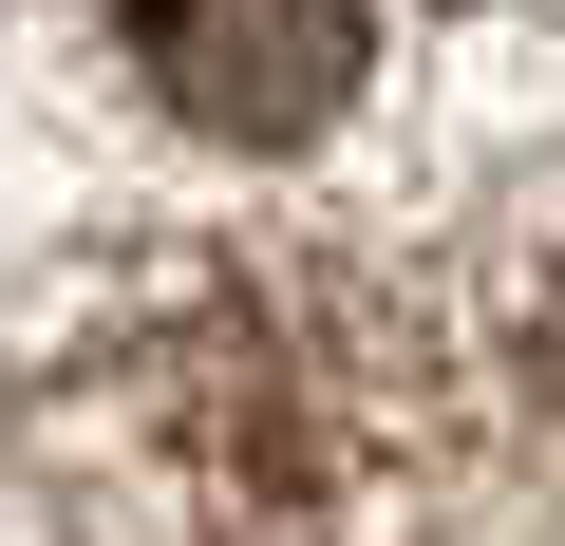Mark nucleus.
Returning <instances> with one entry per match:
<instances>
[{"label": "nucleus", "mask_w": 565, "mask_h": 546, "mask_svg": "<svg viewBox=\"0 0 565 546\" xmlns=\"http://www.w3.org/2000/svg\"><path fill=\"white\" fill-rule=\"evenodd\" d=\"M132 76L226 132V151H302L340 95H359V0H114Z\"/></svg>", "instance_id": "f257e3e1"}, {"label": "nucleus", "mask_w": 565, "mask_h": 546, "mask_svg": "<svg viewBox=\"0 0 565 546\" xmlns=\"http://www.w3.org/2000/svg\"><path fill=\"white\" fill-rule=\"evenodd\" d=\"M546 377H565V302H546Z\"/></svg>", "instance_id": "f03ea898"}]
</instances>
